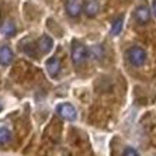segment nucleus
Segmentation results:
<instances>
[{
  "label": "nucleus",
  "instance_id": "1a4fd4ad",
  "mask_svg": "<svg viewBox=\"0 0 156 156\" xmlns=\"http://www.w3.org/2000/svg\"><path fill=\"white\" fill-rule=\"evenodd\" d=\"M38 48L42 54H48L54 48V40L49 35H42L38 41Z\"/></svg>",
  "mask_w": 156,
  "mask_h": 156
},
{
  "label": "nucleus",
  "instance_id": "f03ea898",
  "mask_svg": "<svg viewBox=\"0 0 156 156\" xmlns=\"http://www.w3.org/2000/svg\"><path fill=\"white\" fill-rule=\"evenodd\" d=\"M89 56V51L87 48L84 47L83 44H79V42H75L72 47V61L75 65H82L84 63Z\"/></svg>",
  "mask_w": 156,
  "mask_h": 156
},
{
  "label": "nucleus",
  "instance_id": "ddd939ff",
  "mask_svg": "<svg viewBox=\"0 0 156 156\" xmlns=\"http://www.w3.org/2000/svg\"><path fill=\"white\" fill-rule=\"evenodd\" d=\"M122 156H138V153L135 152L134 148H127L125 151H124Z\"/></svg>",
  "mask_w": 156,
  "mask_h": 156
},
{
  "label": "nucleus",
  "instance_id": "f8f14e48",
  "mask_svg": "<svg viewBox=\"0 0 156 156\" xmlns=\"http://www.w3.org/2000/svg\"><path fill=\"white\" fill-rule=\"evenodd\" d=\"M11 141V131L6 127L0 128V145H6Z\"/></svg>",
  "mask_w": 156,
  "mask_h": 156
},
{
  "label": "nucleus",
  "instance_id": "39448f33",
  "mask_svg": "<svg viewBox=\"0 0 156 156\" xmlns=\"http://www.w3.org/2000/svg\"><path fill=\"white\" fill-rule=\"evenodd\" d=\"M83 10L87 17H94L100 10V4H98L97 0H86L83 4Z\"/></svg>",
  "mask_w": 156,
  "mask_h": 156
},
{
  "label": "nucleus",
  "instance_id": "0eeeda50",
  "mask_svg": "<svg viewBox=\"0 0 156 156\" xmlns=\"http://www.w3.org/2000/svg\"><path fill=\"white\" fill-rule=\"evenodd\" d=\"M66 11L70 17H77L82 11V3L80 0H68L66 2Z\"/></svg>",
  "mask_w": 156,
  "mask_h": 156
},
{
  "label": "nucleus",
  "instance_id": "4468645a",
  "mask_svg": "<svg viewBox=\"0 0 156 156\" xmlns=\"http://www.w3.org/2000/svg\"><path fill=\"white\" fill-rule=\"evenodd\" d=\"M153 13H155V16H156V0L153 2Z\"/></svg>",
  "mask_w": 156,
  "mask_h": 156
},
{
  "label": "nucleus",
  "instance_id": "423d86ee",
  "mask_svg": "<svg viewBox=\"0 0 156 156\" xmlns=\"http://www.w3.org/2000/svg\"><path fill=\"white\" fill-rule=\"evenodd\" d=\"M135 18L139 24H146L151 20V10L146 6H141L135 10Z\"/></svg>",
  "mask_w": 156,
  "mask_h": 156
},
{
  "label": "nucleus",
  "instance_id": "9b49d317",
  "mask_svg": "<svg viewBox=\"0 0 156 156\" xmlns=\"http://www.w3.org/2000/svg\"><path fill=\"white\" fill-rule=\"evenodd\" d=\"M122 26H124V18L120 17V18H117L115 21L113 23V26H111V30H110V34L111 35H120L121 31H122Z\"/></svg>",
  "mask_w": 156,
  "mask_h": 156
},
{
  "label": "nucleus",
  "instance_id": "6e6552de",
  "mask_svg": "<svg viewBox=\"0 0 156 156\" xmlns=\"http://www.w3.org/2000/svg\"><path fill=\"white\" fill-rule=\"evenodd\" d=\"M0 31L4 37H13L17 31V27H16V23L13 20H4L0 26Z\"/></svg>",
  "mask_w": 156,
  "mask_h": 156
},
{
  "label": "nucleus",
  "instance_id": "2eb2a0df",
  "mask_svg": "<svg viewBox=\"0 0 156 156\" xmlns=\"http://www.w3.org/2000/svg\"><path fill=\"white\" fill-rule=\"evenodd\" d=\"M2 110H3V103L0 101V111H2Z\"/></svg>",
  "mask_w": 156,
  "mask_h": 156
},
{
  "label": "nucleus",
  "instance_id": "9d476101",
  "mask_svg": "<svg viewBox=\"0 0 156 156\" xmlns=\"http://www.w3.org/2000/svg\"><path fill=\"white\" fill-rule=\"evenodd\" d=\"M13 61V52L9 47L3 45V47H0V65L3 66H9Z\"/></svg>",
  "mask_w": 156,
  "mask_h": 156
},
{
  "label": "nucleus",
  "instance_id": "7ed1b4c3",
  "mask_svg": "<svg viewBox=\"0 0 156 156\" xmlns=\"http://www.w3.org/2000/svg\"><path fill=\"white\" fill-rule=\"evenodd\" d=\"M56 113L62 117V118H65L68 121H75L77 118V111L76 108L73 107L72 104L69 103H62L56 107Z\"/></svg>",
  "mask_w": 156,
  "mask_h": 156
},
{
  "label": "nucleus",
  "instance_id": "f257e3e1",
  "mask_svg": "<svg viewBox=\"0 0 156 156\" xmlns=\"http://www.w3.org/2000/svg\"><path fill=\"white\" fill-rule=\"evenodd\" d=\"M127 56H128L129 63L131 65H134V66H142L146 62V58H148L146 51L144 49V48H141V47L129 48L128 52H127Z\"/></svg>",
  "mask_w": 156,
  "mask_h": 156
},
{
  "label": "nucleus",
  "instance_id": "20e7f679",
  "mask_svg": "<svg viewBox=\"0 0 156 156\" xmlns=\"http://www.w3.org/2000/svg\"><path fill=\"white\" fill-rule=\"evenodd\" d=\"M45 66H47L48 75H49L51 77H56L58 76V73L61 72V62H59L58 58H55V56H52L51 59H48L47 63H45Z\"/></svg>",
  "mask_w": 156,
  "mask_h": 156
}]
</instances>
